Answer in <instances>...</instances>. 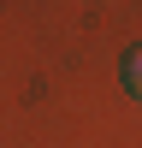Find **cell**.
I'll use <instances>...</instances> for the list:
<instances>
[{
  "mask_svg": "<svg viewBox=\"0 0 142 148\" xmlns=\"http://www.w3.org/2000/svg\"><path fill=\"white\" fill-rule=\"evenodd\" d=\"M118 77H124V89H130V95L142 101V47H130V53H124V65H118Z\"/></svg>",
  "mask_w": 142,
  "mask_h": 148,
  "instance_id": "1",
  "label": "cell"
}]
</instances>
